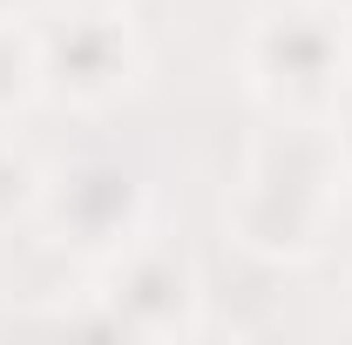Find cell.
Instances as JSON below:
<instances>
[{"instance_id": "obj_1", "label": "cell", "mask_w": 352, "mask_h": 345, "mask_svg": "<svg viewBox=\"0 0 352 345\" xmlns=\"http://www.w3.org/2000/svg\"><path fill=\"white\" fill-rule=\"evenodd\" d=\"M332 203H339V170L325 115H278L244 142V170L223 197V237L244 264L285 278L325 251Z\"/></svg>"}, {"instance_id": "obj_2", "label": "cell", "mask_w": 352, "mask_h": 345, "mask_svg": "<svg viewBox=\"0 0 352 345\" xmlns=\"http://www.w3.org/2000/svg\"><path fill=\"white\" fill-rule=\"evenodd\" d=\"M237 75L271 115H325L352 88L346 7L332 0H271L237 41Z\"/></svg>"}, {"instance_id": "obj_3", "label": "cell", "mask_w": 352, "mask_h": 345, "mask_svg": "<svg viewBox=\"0 0 352 345\" xmlns=\"http://www.w3.org/2000/svg\"><path fill=\"white\" fill-rule=\"evenodd\" d=\"M34 223L61 258L102 271L149 230V176L122 156H68V163L41 170Z\"/></svg>"}, {"instance_id": "obj_4", "label": "cell", "mask_w": 352, "mask_h": 345, "mask_svg": "<svg viewBox=\"0 0 352 345\" xmlns=\"http://www.w3.org/2000/svg\"><path fill=\"white\" fill-rule=\"evenodd\" d=\"M34 47H41V95L61 109H82V115L116 109L122 95H135L142 68H149L142 27L122 0L68 7L61 21L34 27Z\"/></svg>"}, {"instance_id": "obj_5", "label": "cell", "mask_w": 352, "mask_h": 345, "mask_svg": "<svg viewBox=\"0 0 352 345\" xmlns=\"http://www.w3.org/2000/svg\"><path fill=\"white\" fill-rule=\"evenodd\" d=\"M95 304H102L109 339H190V332H204L210 285H204V264L183 244L142 230L122 258L102 264Z\"/></svg>"}, {"instance_id": "obj_6", "label": "cell", "mask_w": 352, "mask_h": 345, "mask_svg": "<svg viewBox=\"0 0 352 345\" xmlns=\"http://www.w3.org/2000/svg\"><path fill=\"white\" fill-rule=\"evenodd\" d=\"M41 95V47L28 21H0V122Z\"/></svg>"}, {"instance_id": "obj_7", "label": "cell", "mask_w": 352, "mask_h": 345, "mask_svg": "<svg viewBox=\"0 0 352 345\" xmlns=\"http://www.w3.org/2000/svg\"><path fill=\"white\" fill-rule=\"evenodd\" d=\"M34 203H41V163L14 135H0V230H14L21 216H34Z\"/></svg>"}, {"instance_id": "obj_8", "label": "cell", "mask_w": 352, "mask_h": 345, "mask_svg": "<svg viewBox=\"0 0 352 345\" xmlns=\"http://www.w3.org/2000/svg\"><path fill=\"white\" fill-rule=\"evenodd\" d=\"M325 142H332V170H339V190H352V88L325 109Z\"/></svg>"}, {"instance_id": "obj_9", "label": "cell", "mask_w": 352, "mask_h": 345, "mask_svg": "<svg viewBox=\"0 0 352 345\" xmlns=\"http://www.w3.org/2000/svg\"><path fill=\"white\" fill-rule=\"evenodd\" d=\"M34 14V0H0V21H28Z\"/></svg>"}, {"instance_id": "obj_10", "label": "cell", "mask_w": 352, "mask_h": 345, "mask_svg": "<svg viewBox=\"0 0 352 345\" xmlns=\"http://www.w3.org/2000/svg\"><path fill=\"white\" fill-rule=\"evenodd\" d=\"M346 61H352V7H346Z\"/></svg>"}]
</instances>
